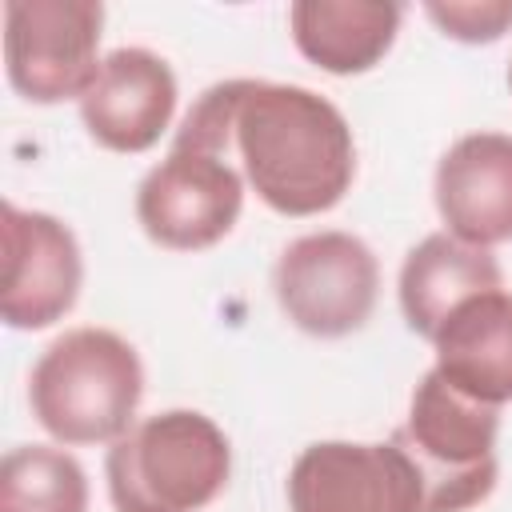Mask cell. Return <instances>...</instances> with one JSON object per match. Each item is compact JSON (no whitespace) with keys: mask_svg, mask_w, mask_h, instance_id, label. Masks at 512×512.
<instances>
[{"mask_svg":"<svg viewBox=\"0 0 512 512\" xmlns=\"http://www.w3.org/2000/svg\"><path fill=\"white\" fill-rule=\"evenodd\" d=\"M212 92L220 100L224 140L272 212L320 216L344 200L356 176V144L332 100L272 80H224Z\"/></svg>","mask_w":512,"mask_h":512,"instance_id":"6da1fadb","label":"cell"},{"mask_svg":"<svg viewBox=\"0 0 512 512\" xmlns=\"http://www.w3.org/2000/svg\"><path fill=\"white\" fill-rule=\"evenodd\" d=\"M144 396L136 348L108 328L56 336L28 376L36 424L60 444H108L132 428Z\"/></svg>","mask_w":512,"mask_h":512,"instance_id":"7a4b0ae2","label":"cell"},{"mask_svg":"<svg viewBox=\"0 0 512 512\" xmlns=\"http://www.w3.org/2000/svg\"><path fill=\"white\" fill-rule=\"evenodd\" d=\"M232 472L220 424L192 408L156 412L112 440L104 476L116 512H200Z\"/></svg>","mask_w":512,"mask_h":512,"instance_id":"3957f363","label":"cell"},{"mask_svg":"<svg viewBox=\"0 0 512 512\" xmlns=\"http://www.w3.org/2000/svg\"><path fill=\"white\" fill-rule=\"evenodd\" d=\"M496 432L500 408L460 396L436 368L420 376L408 420L392 444L408 456L424 512H468L496 488Z\"/></svg>","mask_w":512,"mask_h":512,"instance_id":"277c9868","label":"cell"},{"mask_svg":"<svg viewBox=\"0 0 512 512\" xmlns=\"http://www.w3.org/2000/svg\"><path fill=\"white\" fill-rule=\"evenodd\" d=\"M272 288L280 312L300 332L336 340L368 324L380 292V264L352 232H308L280 252Z\"/></svg>","mask_w":512,"mask_h":512,"instance_id":"5b68a950","label":"cell"},{"mask_svg":"<svg viewBox=\"0 0 512 512\" xmlns=\"http://www.w3.org/2000/svg\"><path fill=\"white\" fill-rule=\"evenodd\" d=\"M100 28L104 4L96 0H8L4 64L12 88L32 104L80 100L100 72Z\"/></svg>","mask_w":512,"mask_h":512,"instance_id":"8992f818","label":"cell"},{"mask_svg":"<svg viewBox=\"0 0 512 512\" xmlns=\"http://www.w3.org/2000/svg\"><path fill=\"white\" fill-rule=\"evenodd\" d=\"M244 208V180L220 152L172 144V152L140 180L136 220L144 236L172 252L220 244Z\"/></svg>","mask_w":512,"mask_h":512,"instance_id":"52a82bcc","label":"cell"},{"mask_svg":"<svg viewBox=\"0 0 512 512\" xmlns=\"http://www.w3.org/2000/svg\"><path fill=\"white\" fill-rule=\"evenodd\" d=\"M292 512H424L408 456L388 444L320 440L288 472Z\"/></svg>","mask_w":512,"mask_h":512,"instance_id":"ba28073f","label":"cell"},{"mask_svg":"<svg viewBox=\"0 0 512 512\" xmlns=\"http://www.w3.org/2000/svg\"><path fill=\"white\" fill-rule=\"evenodd\" d=\"M84 260L72 228L48 212H24L4 200V292L8 328L40 332L64 320L80 296Z\"/></svg>","mask_w":512,"mask_h":512,"instance_id":"9c48e42d","label":"cell"},{"mask_svg":"<svg viewBox=\"0 0 512 512\" xmlns=\"http://www.w3.org/2000/svg\"><path fill=\"white\" fill-rule=\"evenodd\" d=\"M176 112V76L148 48H116L80 96L88 136L108 152H148Z\"/></svg>","mask_w":512,"mask_h":512,"instance_id":"30bf717a","label":"cell"},{"mask_svg":"<svg viewBox=\"0 0 512 512\" xmlns=\"http://www.w3.org/2000/svg\"><path fill=\"white\" fill-rule=\"evenodd\" d=\"M436 212L472 248L512 240V136H460L436 164Z\"/></svg>","mask_w":512,"mask_h":512,"instance_id":"8fae6325","label":"cell"},{"mask_svg":"<svg viewBox=\"0 0 512 512\" xmlns=\"http://www.w3.org/2000/svg\"><path fill=\"white\" fill-rule=\"evenodd\" d=\"M436 372L468 400L500 408L512 400V296L480 292L452 308L432 336Z\"/></svg>","mask_w":512,"mask_h":512,"instance_id":"7c38bea8","label":"cell"},{"mask_svg":"<svg viewBox=\"0 0 512 512\" xmlns=\"http://www.w3.org/2000/svg\"><path fill=\"white\" fill-rule=\"evenodd\" d=\"M404 8L392 0H296L288 8L292 44L300 56L332 76H356L376 68L396 32Z\"/></svg>","mask_w":512,"mask_h":512,"instance_id":"4fadbf2b","label":"cell"},{"mask_svg":"<svg viewBox=\"0 0 512 512\" xmlns=\"http://www.w3.org/2000/svg\"><path fill=\"white\" fill-rule=\"evenodd\" d=\"M500 288V264L488 248H472L448 232L424 236L400 264V312L408 328L424 340L440 332V324L464 300Z\"/></svg>","mask_w":512,"mask_h":512,"instance_id":"5bb4252c","label":"cell"},{"mask_svg":"<svg viewBox=\"0 0 512 512\" xmlns=\"http://www.w3.org/2000/svg\"><path fill=\"white\" fill-rule=\"evenodd\" d=\"M0 512H88V476L60 448L20 444L0 464Z\"/></svg>","mask_w":512,"mask_h":512,"instance_id":"9a60e30c","label":"cell"},{"mask_svg":"<svg viewBox=\"0 0 512 512\" xmlns=\"http://www.w3.org/2000/svg\"><path fill=\"white\" fill-rule=\"evenodd\" d=\"M424 12L460 44H492L512 28V0H428Z\"/></svg>","mask_w":512,"mask_h":512,"instance_id":"2e32d148","label":"cell"},{"mask_svg":"<svg viewBox=\"0 0 512 512\" xmlns=\"http://www.w3.org/2000/svg\"><path fill=\"white\" fill-rule=\"evenodd\" d=\"M508 88H512V64H508Z\"/></svg>","mask_w":512,"mask_h":512,"instance_id":"e0dca14e","label":"cell"}]
</instances>
